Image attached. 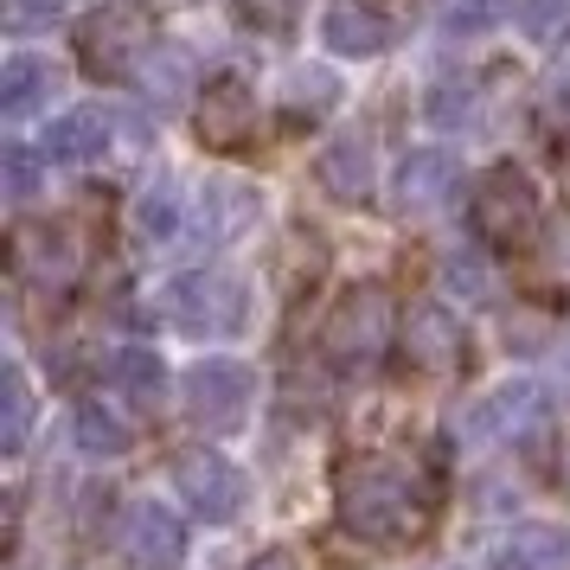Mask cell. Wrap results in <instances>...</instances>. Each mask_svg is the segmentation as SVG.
Segmentation results:
<instances>
[{
  "instance_id": "cell-15",
  "label": "cell",
  "mask_w": 570,
  "mask_h": 570,
  "mask_svg": "<svg viewBox=\"0 0 570 570\" xmlns=\"http://www.w3.org/2000/svg\"><path fill=\"white\" fill-rule=\"evenodd\" d=\"M455 186H462V160L449 148H416L397 167V212L404 218H430V212H442L455 199Z\"/></svg>"
},
{
  "instance_id": "cell-34",
  "label": "cell",
  "mask_w": 570,
  "mask_h": 570,
  "mask_svg": "<svg viewBox=\"0 0 570 570\" xmlns=\"http://www.w3.org/2000/svg\"><path fill=\"white\" fill-rule=\"evenodd\" d=\"M558 186H564V193H570V148H564V155H558Z\"/></svg>"
},
{
  "instance_id": "cell-14",
  "label": "cell",
  "mask_w": 570,
  "mask_h": 570,
  "mask_svg": "<svg viewBox=\"0 0 570 570\" xmlns=\"http://www.w3.org/2000/svg\"><path fill=\"white\" fill-rule=\"evenodd\" d=\"M122 551L141 570H174L186 558V519L167 513L160 500H135L122 513Z\"/></svg>"
},
{
  "instance_id": "cell-23",
  "label": "cell",
  "mask_w": 570,
  "mask_h": 570,
  "mask_svg": "<svg viewBox=\"0 0 570 570\" xmlns=\"http://www.w3.org/2000/svg\"><path fill=\"white\" fill-rule=\"evenodd\" d=\"M32 416H39V404H32L27 372L7 365V379H0V455H20L32 442Z\"/></svg>"
},
{
  "instance_id": "cell-33",
  "label": "cell",
  "mask_w": 570,
  "mask_h": 570,
  "mask_svg": "<svg viewBox=\"0 0 570 570\" xmlns=\"http://www.w3.org/2000/svg\"><path fill=\"white\" fill-rule=\"evenodd\" d=\"M558 488H564V500H570V442L558 449Z\"/></svg>"
},
{
  "instance_id": "cell-30",
  "label": "cell",
  "mask_w": 570,
  "mask_h": 570,
  "mask_svg": "<svg viewBox=\"0 0 570 570\" xmlns=\"http://www.w3.org/2000/svg\"><path fill=\"white\" fill-rule=\"evenodd\" d=\"M468 116H474V83H436L430 90V122L436 129H455Z\"/></svg>"
},
{
  "instance_id": "cell-6",
  "label": "cell",
  "mask_w": 570,
  "mask_h": 570,
  "mask_svg": "<svg viewBox=\"0 0 570 570\" xmlns=\"http://www.w3.org/2000/svg\"><path fill=\"white\" fill-rule=\"evenodd\" d=\"M180 397H186V416L212 430V436H225L244 423L250 411V397H257V379H250V365L244 360H193L180 379Z\"/></svg>"
},
{
  "instance_id": "cell-18",
  "label": "cell",
  "mask_w": 570,
  "mask_h": 570,
  "mask_svg": "<svg viewBox=\"0 0 570 570\" xmlns=\"http://www.w3.org/2000/svg\"><path fill=\"white\" fill-rule=\"evenodd\" d=\"M135 90L148 97V109H180L193 90H199V58L174 46V39H160L155 52L141 58V71H135Z\"/></svg>"
},
{
  "instance_id": "cell-22",
  "label": "cell",
  "mask_w": 570,
  "mask_h": 570,
  "mask_svg": "<svg viewBox=\"0 0 570 570\" xmlns=\"http://www.w3.org/2000/svg\"><path fill=\"white\" fill-rule=\"evenodd\" d=\"M109 385L122 391L129 404H160V391H167V365H160L148 346H122V353H109Z\"/></svg>"
},
{
  "instance_id": "cell-10",
  "label": "cell",
  "mask_w": 570,
  "mask_h": 570,
  "mask_svg": "<svg viewBox=\"0 0 570 570\" xmlns=\"http://www.w3.org/2000/svg\"><path fill=\"white\" fill-rule=\"evenodd\" d=\"M135 135H141V122H129L122 109L83 104V109H71V116H58V122H52V135H46V155L71 160V167H90V160L116 155V141H135Z\"/></svg>"
},
{
  "instance_id": "cell-11",
  "label": "cell",
  "mask_w": 570,
  "mask_h": 570,
  "mask_svg": "<svg viewBox=\"0 0 570 570\" xmlns=\"http://www.w3.org/2000/svg\"><path fill=\"white\" fill-rule=\"evenodd\" d=\"M397 340H404V360L416 372H449L468 353L462 321H455V308H442V302H411L404 321H397Z\"/></svg>"
},
{
  "instance_id": "cell-4",
  "label": "cell",
  "mask_w": 570,
  "mask_h": 570,
  "mask_svg": "<svg viewBox=\"0 0 570 570\" xmlns=\"http://www.w3.org/2000/svg\"><path fill=\"white\" fill-rule=\"evenodd\" d=\"M539 186H532V174L525 167H513V160H500V167H488L481 180H474V199H468V225H474V237L488 244V250H525L532 237H539Z\"/></svg>"
},
{
  "instance_id": "cell-7",
  "label": "cell",
  "mask_w": 570,
  "mask_h": 570,
  "mask_svg": "<svg viewBox=\"0 0 570 570\" xmlns=\"http://www.w3.org/2000/svg\"><path fill=\"white\" fill-rule=\"evenodd\" d=\"M174 493L186 500V513L225 525V519L244 513L250 481H244V468H237L232 455H218V449H180V455H174Z\"/></svg>"
},
{
  "instance_id": "cell-28",
  "label": "cell",
  "mask_w": 570,
  "mask_h": 570,
  "mask_svg": "<svg viewBox=\"0 0 570 570\" xmlns=\"http://www.w3.org/2000/svg\"><path fill=\"white\" fill-rule=\"evenodd\" d=\"M442 283H449V295H462V302H488V295H493V269L474 257V250H449Z\"/></svg>"
},
{
  "instance_id": "cell-20",
  "label": "cell",
  "mask_w": 570,
  "mask_h": 570,
  "mask_svg": "<svg viewBox=\"0 0 570 570\" xmlns=\"http://www.w3.org/2000/svg\"><path fill=\"white\" fill-rule=\"evenodd\" d=\"M493 570H570V532H558V525H519L513 539H500Z\"/></svg>"
},
{
  "instance_id": "cell-27",
  "label": "cell",
  "mask_w": 570,
  "mask_h": 570,
  "mask_svg": "<svg viewBox=\"0 0 570 570\" xmlns=\"http://www.w3.org/2000/svg\"><path fill=\"white\" fill-rule=\"evenodd\" d=\"M519 27L532 46H564L570 39V0H519Z\"/></svg>"
},
{
  "instance_id": "cell-13",
  "label": "cell",
  "mask_w": 570,
  "mask_h": 570,
  "mask_svg": "<svg viewBox=\"0 0 570 570\" xmlns=\"http://www.w3.org/2000/svg\"><path fill=\"white\" fill-rule=\"evenodd\" d=\"M13 269L32 288H71L83 269V250H78V237L58 232V225H20L13 232Z\"/></svg>"
},
{
  "instance_id": "cell-1",
  "label": "cell",
  "mask_w": 570,
  "mask_h": 570,
  "mask_svg": "<svg viewBox=\"0 0 570 570\" xmlns=\"http://www.w3.org/2000/svg\"><path fill=\"white\" fill-rule=\"evenodd\" d=\"M340 519H346V532H360L365 544H404L423 532V493L411 488V474L391 462H360L340 474Z\"/></svg>"
},
{
  "instance_id": "cell-5",
  "label": "cell",
  "mask_w": 570,
  "mask_h": 570,
  "mask_svg": "<svg viewBox=\"0 0 570 570\" xmlns=\"http://www.w3.org/2000/svg\"><path fill=\"white\" fill-rule=\"evenodd\" d=\"M391 327H397L391 295H385L379 283H360V288H346L334 308H327L321 353H327L334 365H372V360L391 346Z\"/></svg>"
},
{
  "instance_id": "cell-16",
  "label": "cell",
  "mask_w": 570,
  "mask_h": 570,
  "mask_svg": "<svg viewBox=\"0 0 570 570\" xmlns=\"http://www.w3.org/2000/svg\"><path fill=\"white\" fill-rule=\"evenodd\" d=\"M250 225H257V193L244 180H206L199 186V199H193V244L218 250V244L244 237Z\"/></svg>"
},
{
  "instance_id": "cell-25",
  "label": "cell",
  "mask_w": 570,
  "mask_h": 570,
  "mask_svg": "<svg viewBox=\"0 0 570 570\" xmlns=\"http://www.w3.org/2000/svg\"><path fill=\"white\" fill-rule=\"evenodd\" d=\"M334 104H340V78L334 71L308 65V71L288 78V122H314V116H327Z\"/></svg>"
},
{
  "instance_id": "cell-21",
  "label": "cell",
  "mask_w": 570,
  "mask_h": 570,
  "mask_svg": "<svg viewBox=\"0 0 570 570\" xmlns=\"http://www.w3.org/2000/svg\"><path fill=\"white\" fill-rule=\"evenodd\" d=\"M135 237H141V244H174V237H180V225H186V206H180V186L167 180V174H160L155 186H141V193H135Z\"/></svg>"
},
{
  "instance_id": "cell-26",
  "label": "cell",
  "mask_w": 570,
  "mask_h": 570,
  "mask_svg": "<svg viewBox=\"0 0 570 570\" xmlns=\"http://www.w3.org/2000/svg\"><path fill=\"white\" fill-rule=\"evenodd\" d=\"M507 13H513V0H436V27L442 32H462V39L493 32Z\"/></svg>"
},
{
  "instance_id": "cell-12",
  "label": "cell",
  "mask_w": 570,
  "mask_h": 570,
  "mask_svg": "<svg viewBox=\"0 0 570 570\" xmlns=\"http://www.w3.org/2000/svg\"><path fill=\"white\" fill-rule=\"evenodd\" d=\"M314 180H321V193H327V199H340V206H365V199H372V186H379L372 135H360V129L334 135V141L314 155Z\"/></svg>"
},
{
  "instance_id": "cell-19",
  "label": "cell",
  "mask_w": 570,
  "mask_h": 570,
  "mask_svg": "<svg viewBox=\"0 0 570 570\" xmlns=\"http://www.w3.org/2000/svg\"><path fill=\"white\" fill-rule=\"evenodd\" d=\"M58 90V65L39 52H20L7 58V71H0V109L13 116V122H27L32 109H46Z\"/></svg>"
},
{
  "instance_id": "cell-32",
  "label": "cell",
  "mask_w": 570,
  "mask_h": 570,
  "mask_svg": "<svg viewBox=\"0 0 570 570\" xmlns=\"http://www.w3.org/2000/svg\"><path fill=\"white\" fill-rule=\"evenodd\" d=\"M250 570H302V564H295L288 551H263V558H257V564H250Z\"/></svg>"
},
{
  "instance_id": "cell-17",
  "label": "cell",
  "mask_w": 570,
  "mask_h": 570,
  "mask_svg": "<svg viewBox=\"0 0 570 570\" xmlns=\"http://www.w3.org/2000/svg\"><path fill=\"white\" fill-rule=\"evenodd\" d=\"M321 39H327V52H340V58H379L391 46V20L379 7H365V0H334V7L321 13Z\"/></svg>"
},
{
  "instance_id": "cell-3",
  "label": "cell",
  "mask_w": 570,
  "mask_h": 570,
  "mask_svg": "<svg viewBox=\"0 0 570 570\" xmlns=\"http://www.w3.org/2000/svg\"><path fill=\"white\" fill-rule=\"evenodd\" d=\"M167 321L186 340H232L250 321V288H244V276L218 269V263L186 269V276L167 283Z\"/></svg>"
},
{
  "instance_id": "cell-9",
  "label": "cell",
  "mask_w": 570,
  "mask_h": 570,
  "mask_svg": "<svg viewBox=\"0 0 570 570\" xmlns=\"http://www.w3.org/2000/svg\"><path fill=\"white\" fill-rule=\"evenodd\" d=\"M193 135L212 155H244L257 141V90L244 78H212L193 109Z\"/></svg>"
},
{
  "instance_id": "cell-8",
  "label": "cell",
  "mask_w": 570,
  "mask_h": 570,
  "mask_svg": "<svg viewBox=\"0 0 570 570\" xmlns=\"http://www.w3.org/2000/svg\"><path fill=\"white\" fill-rule=\"evenodd\" d=\"M544 385L539 379H507V385H493L488 397H474L468 416H455V436L462 442H513L525 436L532 423H544Z\"/></svg>"
},
{
  "instance_id": "cell-31",
  "label": "cell",
  "mask_w": 570,
  "mask_h": 570,
  "mask_svg": "<svg viewBox=\"0 0 570 570\" xmlns=\"http://www.w3.org/2000/svg\"><path fill=\"white\" fill-rule=\"evenodd\" d=\"M65 7H71V0H7V27L39 32V27H52V20H65Z\"/></svg>"
},
{
  "instance_id": "cell-24",
  "label": "cell",
  "mask_w": 570,
  "mask_h": 570,
  "mask_svg": "<svg viewBox=\"0 0 570 570\" xmlns=\"http://www.w3.org/2000/svg\"><path fill=\"white\" fill-rule=\"evenodd\" d=\"M71 436H78L83 455H104V462H109V455H129V449H135V430H129L116 411H104V404H83V411L71 416Z\"/></svg>"
},
{
  "instance_id": "cell-35",
  "label": "cell",
  "mask_w": 570,
  "mask_h": 570,
  "mask_svg": "<svg viewBox=\"0 0 570 570\" xmlns=\"http://www.w3.org/2000/svg\"><path fill=\"white\" fill-rule=\"evenodd\" d=\"M564 379H570V353H564Z\"/></svg>"
},
{
  "instance_id": "cell-2",
  "label": "cell",
  "mask_w": 570,
  "mask_h": 570,
  "mask_svg": "<svg viewBox=\"0 0 570 570\" xmlns=\"http://www.w3.org/2000/svg\"><path fill=\"white\" fill-rule=\"evenodd\" d=\"M155 13L135 7V0H109L97 13L78 20V65L90 71L97 83H122L141 71V58L155 52Z\"/></svg>"
},
{
  "instance_id": "cell-29",
  "label": "cell",
  "mask_w": 570,
  "mask_h": 570,
  "mask_svg": "<svg viewBox=\"0 0 570 570\" xmlns=\"http://www.w3.org/2000/svg\"><path fill=\"white\" fill-rule=\"evenodd\" d=\"M0 180H7V199H13V206H27L32 193H39V180H46V160L32 155L27 141H13V148L0 155Z\"/></svg>"
}]
</instances>
